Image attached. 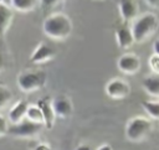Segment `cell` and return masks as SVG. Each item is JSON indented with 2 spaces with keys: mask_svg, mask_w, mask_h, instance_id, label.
<instances>
[{
  "mask_svg": "<svg viewBox=\"0 0 159 150\" xmlns=\"http://www.w3.org/2000/svg\"><path fill=\"white\" fill-rule=\"evenodd\" d=\"M72 20L62 11H56L51 15H47L42 25L45 35L56 41H63L70 37V35L72 33Z\"/></svg>",
  "mask_w": 159,
  "mask_h": 150,
  "instance_id": "1",
  "label": "cell"
},
{
  "mask_svg": "<svg viewBox=\"0 0 159 150\" xmlns=\"http://www.w3.org/2000/svg\"><path fill=\"white\" fill-rule=\"evenodd\" d=\"M159 19L153 12H144L132 24V33L135 43H143L148 41L158 30Z\"/></svg>",
  "mask_w": 159,
  "mask_h": 150,
  "instance_id": "2",
  "label": "cell"
},
{
  "mask_svg": "<svg viewBox=\"0 0 159 150\" xmlns=\"http://www.w3.org/2000/svg\"><path fill=\"white\" fill-rule=\"evenodd\" d=\"M153 130V123L149 118L137 115L128 119L125 125V138L130 143L143 141Z\"/></svg>",
  "mask_w": 159,
  "mask_h": 150,
  "instance_id": "3",
  "label": "cell"
},
{
  "mask_svg": "<svg viewBox=\"0 0 159 150\" xmlns=\"http://www.w3.org/2000/svg\"><path fill=\"white\" fill-rule=\"evenodd\" d=\"M47 76L43 71H25L17 76V86L25 93L41 89L46 84Z\"/></svg>",
  "mask_w": 159,
  "mask_h": 150,
  "instance_id": "4",
  "label": "cell"
},
{
  "mask_svg": "<svg viewBox=\"0 0 159 150\" xmlns=\"http://www.w3.org/2000/svg\"><path fill=\"white\" fill-rule=\"evenodd\" d=\"M43 128L45 126L41 125V124H36V123H32V121L25 119L19 124H14V125L11 124L9 126L7 134H10L12 136H16V138L30 139V138L37 136Z\"/></svg>",
  "mask_w": 159,
  "mask_h": 150,
  "instance_id": "5",
  "label": "cell"
},
{
  "mask_svg": "<svg viewBox=\"0 0 159 150\" xmlns=\"http://www.w3.org/2000/svg\"><path fill=\"white\" fill-rule=\"evenodd\" d=\"M104 92L112 99H124L130 94V84L123 78H112L106 83Z\"/></svg>",
  "mask_w": 159,
  "mask_h": 150,
  "instance_id": "6",
  "label": "cell"
},
{
  "mask_svg": "<svg viewBox=\"0 0 159 150\" xmlns=\"http://www.w3.org/2000/svg\"><path fill=\"white\" fill-rule=\"evenodd\" d=\"M142 64H140V58L139 56H137L134 52H127L123 53L118 60H117V68L128 76H133L135 74L139 69H140Z\"/></svg>",
  "mask_w": 159,
  "mask_h": 150,
  "instance_id": "7",
  "label": "cell"
},
{
  "mask_svg": "<svg viewBox=\"0 0 159 150\" xmlns=\"http://www.w3.org/2000/svg\"><path fill=\"white\" fill-rule=\"evenodd\" d=\"M118 12L123 25L133 24L139 17V6L133 0H120L118 2Z\"/></svg>",
  "mask_w": 159,
  "mask_h": 150,
  "instance_id": "8",
  "label": "cell"
},
{
  "mask_svg": "<svg viewBox=\"0 0 159 150\" xmlns=\"http://www.w3.org/2000/svg\"><path fill=\"white\" fill-rule=\"evenodd\" d=\"M56 56V51L46 42H40L30 56V62L34 64H43L52 61Z\"/></svg>",
  "mask_w": 159,
  "mask_h": 150,
  "instance_id": "9",
  "label": "cell"
},
{
  "mask_svg": "<svg viewBox=\"0 0 159 150\" xmlns=\"http://www.w3.org/2000/svg\"><path fill=\"white\" fill-rule=\"evenodd\" d=\"M36 105L40 108L42 117H43V126L46 129H52L55 125V120H56V114L52 107V99H50L48 97L41 98L37 100Z\"/></svg>",
  "mask_w": 159,
  "mask_h": 150,
  "instance_id": "10",
  "label": "cell"
},
{
  "mask_svg": "<svg viewBox=\"0 0 159 150\" xmlns=\"http://www.w3.org/2000/svg\"><path fill=\"white\" fill-rule=\"evenodd\" d=\"M52 107H53L56 118H61V119H66V118L71 117V114L73 112L72 100L66 95H57L56 98H53Z\"/></svg>",
  "mask_w": 159,
  "mask_h": 150,
  "instance_id": "11",
  "label": "cell"
},
{
  "mask_svg": "<svg viewBox=\"0 0 159 150\" xmlns=\"http://www.w3.org/2000/svg\"><path fill=\"white\" fill-rule=\"evenodd\" d=\"M30 103L25 99H19L9 110V121L14 124H19L26 119V113Z\"/></svg>",
  "mask_w": 159,
  "mask_h": 150,
  "instance_id": "12",
  "label": "cell"
},
{
  "mask_svg": "<svg viewBox=\"0 0 159 150\" xmlns=\"http://www.w3.org/2000/svg\"><path fill=\"white\" fill-rule=\"evenodd\" d=\"M116 42L117 46L122 50H128L135 43L132 30L128 25H122L116 30Z\"/></svg>",
  "mask_w": 159,
  "mask_h": 150,
  "instance_id": "13",
  "label": "cell"
},
{
  "mask_svg": "<svg viewBox=\"0 0 159 150\" xmlns=\"http://www.w3.org/2000/svg\"><path fill=\"white\" fill-rule=\"evenodd\" d=\"M14 19V9L11 5L0 1V38L5 36Z\"/></svg>",
  "mask_w": 159,
  "mask_h": 150,
  "instance_id": "14",
  "label": "cell"
},
{
  "mask_svg": "<svg viewBox=\"0 0 159 150\" xmlns=\"http://www.w3.org/2000/svg\"><path fill=\"white\" fill-rule=\"evenodd\" d=\"M142 87L148 95L159 98V77H157V76L145 77L142 81Z\"/></svg>",
  "mask_w": 159,
  "mask_h": 150,
  "instance_id": "15",
  "label": "cell"
},
{
  "mask_svg": "<svg viewBox=\"0 0 159 150\" xmlns=\"http://www.w3.org/2000/svg\"><path fill=\"white\" fill-rule=\"evenodd\" d=\"M10 2L11 7L19 12H30L35 10V7L39 4V1L36 0H12Z\"/></svg>",
  "mask_w": 159,
  "mask_h": 150,
  "instance_id": "16",
  "label": "cell"
},
{
  "mask_svg": "<svg viewBox=\"0 0 159 150\" xmlns=\"http://www.w3.org/2000/svg\"><path fill=\"white\" fill-rule=\"evenodd\" d=\"M142 107L150 118L159 120V100H143Z\"/></svg>",
  "mask_w": 159,
  "mask_h": 150,
  "instance_id": "17",
  "label": "cell"
},
{
  "mask_svg": "<svg viewBox=\"0 0 159 150\" xmlns=\"http://www.w3.org/2000/svg\"><path fill=\"white\" fill-rule=\"evenodd\" d=\"M26 119L30 120V121H32V123L43 125V117H42V113H41L40 108H39L36 104H30V105H29V109H27V113H26Z\"/></svg>",
  "mask_w": 159,
  "mask_h": 150,
  "instance_id": "18",
  "label": "cell"
},
{
  "mask_svg": "<svg viewBox=\"0 0 159 150\" xmlns=\"http://www.w3.org/2000/svg\"><path fill=\"white\" fill-rule=\"evenodd\" d=\"M11 99H12V92L10 90V88L4 84H0V110L5 109L10 104Z\"/></svg>",
  "mask_w": 159,
  "mask_h": 150,
  "instance_id": "19",
  "label": "cell"
},
{
  "mask_svg": "<svg viewBox=\"0 0 159 150\" xmlns=\"http://www.w3.org/2000/svg\"><path fill=\"white\" fill-rule=\"evenodd\" d=\"M148 67H149L150 72H152L154 76L159 77V56H158V55L153 53V55L148 58Z\"/></svg>",
  "mask_w": 159,
  "mask_h": 150,
  "instance_id": "20",
  "label": "cell"
},
{
  "mask_svg": "<svg viewBox=\"0 0 159 150\" xmlns=\"http://www.w3.org/2000/svg\"><path fill=\"white\" fill-rule=\"evenodd\" d=\"M39 4H40V6H41L46 12H48V15H51V14L55 12L52 9L56 7V6H58L60 1H55V0H45V1H39Z\"/></svg>",
  "mask_w": 159,
  "mask_h": 150,
  "instance_id": "21",
  "label": "cell"
},
{
  "mask_svg": "<svg viewBox=\"0 0 159 150\" xmlns=\"http://www.w3.org/2000/svg\"><path fill=\"white\" fill-rule=\"evenodd\" d=\"M9 126H10V125H9L7 120L5 119V117H2V115L0 114V138L7 134V131H9Z\"/></svg>",
  "mask_w": 159,
  "mask_h": 150,
  "instance_id": "22",
  "label": "cell"
},
{
  "mask_svg": "<svg viewBox=\"0 0 159 150\" xmlns=\"http://www.w3.org/2000/svg\"><path fill=\"white\" fill-rule=\"evenodd\" d=\"M32 150H52L51 145L46 141H42V143H37L35 144V146L32 148Z\"/></svg>",
  "mask_w": 159,
  "mask_h": 150,
  "instance_id": "23",
  "label": "cell"
},
{
  "mask_svg": "<svg viewBox=\"0 0 159 150\" xmlns=\"http://www.w3.org/2000/svg\"><path fill=\"white\" fill-rule=\"evenodd\" d=\"M96 150H113V148H112V145H111V144L104 143V144H102L101 146H98Z\"/></svg>",
  "mask_w": 159,
  "mask_h": 150,
  "instance_id": "24",
  "label": "cell"
},
{
  "mask_svg": "<svg viewBox=\"0 0 159 150\" xmlns=\"http://www.w3.org/2000/svg\"><path fill=\"white\" fill-rule=\"evenodd\" d=\"M153 52L159 56V38H157L153 43Z\"/></svg>",
  "mask_w": 159,
  "mask_h": 150,
  "instance_id": "25",
  "label": "cell"
},
{
  "mask_svg": "<svg viewBox=\"0 0 159 150\" xmlns=\"http://www.w3.org/2000/svg\"><path fill=\"white\" fill-rule=\"evenodd\" d=\"M75 150H92V148L88 144H80Z\"/></svg>",
  "mask_w": 159,
  "mask_h": 150,
  "instance_id": "26",
  "label": "cell"
},
{
  "mask_svg": "<svg viewBox=\"0 0 159 150\" xmlns=\"http://www.w3.org/2000/svg\"><path fill=\"white\" fill-rule=\"evenodd\" d=\"M4 68H5V58H4L2 52L0 51V72L4 71Z\"/></svg>",
  "mask_w": 159,
  "mask_h": 150,
  "instance_id": "27",
  "label": "cell"
}]
</instances>
